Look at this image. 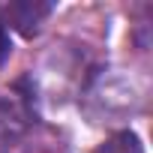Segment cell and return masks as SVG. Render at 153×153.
Returning a JSON list of instances; mask_svg holds the SVG:
<instances>
[{"label": "cell", "instance_id": "cell-1", "mask_svg": "<svg viewBox=\"0 0 153 153\" xmlns=\"http://www.w3.org/2000/svg\"><path fill=\"white\" fill-rule=\"evenodd\" d=\"M36 126V87L30 78H18L12 90L0 93V147L21 141Z\"/></svg>", "mask_w": 153, "mask_h": 153}, {"label": "cell", "instance_id": "cell-2", "mask_svg": "<svg viewBox=\"0 0 153 153\" xmlns=\"http://www.w3.org/2000/svg\"><path fill=\"white\" fill-rule=\"evenodd\" d=\"M51 12V0H9V3H0V24L6 30H18L21 36H36Z\"/></svg>", "mask_w": 153, "mask_h": 153}, {"label": "cell", "instance_id": "cell-3", "mask_svg": "<svg viewBox=\"0 0 153 153\" xmlns=\"http://www.w3.org/2000/svg\"><path fill=\"white\" fill-rule=\"evenodd\" d=\"M93 153H144V144L132 129H120L111 138H105Z\"/></svg>", "mask_w": 153, "mask_h": 153}, {"label": "cell", "instance_id": "cell-4", "mask_svg": "<svg viewBox=\"0 0 153 153\" xmlns=\"http://www.w3.org/2000/svg\"><path fill=\"white\" fill-rule=\"evenodd\" d=\"M9 54H12V39H9V30L0 24V66L9 60Z\"/></svg>", "mask_w": 153, "mask_h": 153}]
</instances>
